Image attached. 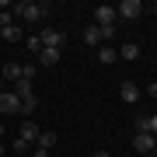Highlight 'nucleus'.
Returning a JSON list of instances; mask_svg holds the SVG:
<instances>
[{"mask_svg":"<svg viewBox=\"0 0 157 157\" xmlns=\"http://www.w3.org/2000/svg\"><path fill=\"white\" fill-rule=\"evenodd\" d=\"M154 11H157V4H154Z\"/></svg>","mask_w":157,"mask_h":157,"instance_id":"26","label":"nucleus"},{"mask_svg":"<svg viewBox=\"0 0 157 157\" xmlns=\"http://www.w3.org/2000/svg\"><path fill=\"white\" fill-rule=\"evenodd\" d=\"M0 157H7V154H4V143H0Z\"/></svg>","mask_w":157,"mask_h":157,"instance_id":"23","label":"nucleus"},{"mask_svg":"<svg viewBox=\"0 0 157 157\" xmlns=\"http://www.w3.org/2000/svg\"><path fill=\"white\" fill-rule=\"evenodd\" d=\"M0 112H4V115H17V112H21V98H17L14 91H11V94H0Z\"/></svg>","mask_w":157,"mask_h":157,"instance_id":"5","label":"nucleus"},{"mask_svg":"<svg viewBox=\"0 0 157 157\" xmlns=\"http://www.w3.org/2000/svg\"><path fill=\"white\" fill-rule=\"evenodd\" d=\"M14 94H17V98H28V94H35V91H32V80H25V77H21V80L14 84Z\"/></svg>","mask_w":157,"mask_h":157,"instance_id":"16","label":"nucleus"},{"mask_svg":"<svg viewBox=\"0 0 157 157\" xmlns=\"http://www.w3.org/2000/svg\"><path fill=\"white\" fill-rule=\"evenodd\" d=\"M115 21H119L115 7H108V4L94 7V25H98V28H115Z\"/></svg>","mask_w":157,"mask_h":157,"instance_id":"3","label":"nucleus"},{"mask_svg":"<svg viewBox=\"0 0 157 157\" xmlns=\"http://www.w3.org/2000/svg\"><path fill=\"white\" fill-rule=\"evenodd\" d=\"M136 56H140V45L136 42H126L122 49H119V59H136Z\"/></svg>","mask_w":157,"mask_h":157,"instance_id":"11","label":"nucleus"},{"mask_svg":"<svg viewBox=\"0 0 157 157\" xmlns=\"http://www.w3.org/2000/svg\"><path fill=\"white\" fill-rule=\"evenodd\" d=\"M133 150H140V154L154 150V133H136L133 136Z\"/></svg>","mask_w":157,"mask_h":157,"instance_id":"8","label":"nucleus"},{"mask_svg":"<svg viewBox=\"0 0 157 157\" xmlns=\"http://www.w3.org/2000/svg\"><path fill=\"white\" fill-rule=\"evenodd\" d=\"M94 157H108V150H94Z\"/></svg>","mask_w":157,"mask_h":157,"instance_id":"22","label":"nucleus"},{"mask_svg":"<svg viewBox=\"0 0 157 157\" xmlns=\"http://www.w3.org/2000/svg\"><path fill=\"white\" fill-rule=\"evenodd\" d=\"M35 147H39V150H49V147H56V133H39Z\"/></svg>","mask_w":157,"mask_h":157,"instance_id":"13","label":"nucleus"},{"mask_svg":"<svg viewBox=\"0 0 157 157\" xmlns=\"http://www.w3.org/2000/svg\"><path fill=\"white\" fill-rule=\"evenodd\" d=\"M35 108H39V94H28V98H21V115H32Z\"/></svg>","mask_w":157,"mask_h":157,"instance_id":"14","label":"nucleus"},{"mask_svg":"<svg viewBox=\"0 0 157 157\" xmlns=\"http://www.w3.org/2000/svg\"><path fill=\"white\" fill-rule=\"evenodd\" d=\"M154 150H157V136H154Z\"/></svg>","mask_w":157,"mask_h":157,"instance_id":"25","label":"nucleus"},{"mask_svg":"<svg viewBox=\"0 0 157 157\" xmlns=\"http://www.w3.org/2000/svg\"><path fill=\"white\" fill-rule=\"evenodd\" d=\"M39 133H42V129L35 126V122H21V136H17V140H21L25 147H32L35 140H39Z\"/></svg>","mask_w":157,"mask_h":157,"instance_id":"7","label":"nucleus"},{"mask_svg":"<svg viewBox=\"0 0 157 157\" xmlns=\"http://www.w3.org/2000/svg\"><path fill=\"white\" fill-rule=\"evenodd\" d=\"M119 98H122L126 105H136V101H140V87H136L133 80H126V84L119 87Z\"/></svg>","mask_w":157,"mask_h":157,"instance_id":"6","label":"nucleus"},{"mask_svg":"<svg viewBox=\"0 0 157 157\" xmlns=\"http://www.w3.org/2000/svg\"><path fill=\"white\" fill-rule=\"evenodd\" d=\"M147 129H150V133L157 136V115H150V119H147Z\"/></svg>","mask_w":157,"mask_h":157,"instance_id":"20","label":"nucleus"},{"mask_svg":"<svg viewBox=\"0 0 157 157\" xmlns=\"http://www.w3.org/2000/svg\"><path fill=\"white\" fill-rule=\"evenodd\" d=\"M4 77L11 80V84H17V80H21V63H7V67H4Z\"/></svg>","mask_w":157,"mask_h":157,"instance_id":"12","label":"nucleus"},{"mask_svg":"<svg viewBox=\"0 0 157 157\" xmlns=\"http://www.w3.org/2000/svg\"><path fill=\"white\" fill-rule=\"evenodd\" d=\"M39 63L42 67H56L59 63V49H39Z\"/></svg>","mask_w":157,"mask_h":157,"instance_id":"10","label":"nucleus"},{"mask_svg":"<svg viewBox=\"0 0 157 157\" xmlns=\"http://www.w3.org/2000/svg\"><path fill=\"white\" fill-rule=\"evenodd\" d=\"M14 25V17H11V11H0V28H11Z\"/></svg>","mask_w":157,"mask_h":157,"instance_id":"18","label":"nucleus"},{"mask_svg":"<svg viewBox=\"0 0 157 157\" xmlns=\"http://www.w3.org/2000/svg\"><path fill=\"white\" fill-rule=\"evenodd\" d=\"M143 11H147V7L140 4V0H122V4L115 7V14H119V17H126V21H136Z\"/></svg>","mask_w":157,"mask_h":157,"instance_id":"4","label":"nucleus"},{"mask_svg":"<svg viewBox=\"0 0 157 157\" xmlns=\"http://www.w3.org/2000/svg\"><path fill=\"white\" fill-rule=\"evenodd\" d=\"M0 136H4V122H0Z\"/></svg>","mask_w":157,"mask_h":157,"instance_id":"24","label":"nucleus"},{"mask_svg":"<svg viewBox=\"0 0 157 157\" xmlns=\"http://www.w3.org/2000/svg\"><path fill=\"white\" fill-rule=\"evenodd\" d=\"M21 35H25V28H21V25H11V28H0V39H4V42H21Z\"/></svg>","mask_w":157,"mask_h":157,"instance_id":"9","label":"nucleus"},{"mask_svg":"<svg viewBox=\"0 0 157 157\" xmlns=\"http://www.w3.org/2000/svg\"><path fill=\"white\" fill-rule=\"evenodd\" d=\"M147 94H150V98H157V80H154V84H150V91H147Z\"/></svg>","mask_w":157,"mask_h":157,"instance_id":"21","label":"nucleus"},{"mask_svg":"<svg viewBox=\"0 0 157 157\" xmlns=\"http://www.w3.org/2000/svg\"><path fill=\"white\" fill-rule=\"evenodd\" d=\"M28 49H32V52H39V49H42V42H39V35H32V39H28Z\"/></svg>","mask_w":157,"mask_h":157,"instance_id":"19","label":"nucleus"},{"mask_svg":"<svg viewBox=\"0 0 157 157\" xmlns=\"http://www.w3.org/2000/svg\"><path fill=\"white\" fill-rule=\"evenodd\" d=\"M84 42H87V45H98V42H101V28H98V25L84 28Z\"/></svg>","mask_w":157,"mask_h":157,"instance_id":"15","label":"nucleus"},{"mask_svg":"<svg viewBox=\"0 0 157 157\" xmlns=\"http://www.w3.org/2000/svg\"><path fill=\"white\" fill-rule=\"evenodd\" d=\"M14 14L21 17L25 25H32V21H42V17H49V4H32V0H17V4H14Z\"/></svg>","mask_w":157,"mask_h":157,"instance_id":"1","label":"nucleus"},{"mask_svg":"<svg viewBox=\"0 0 157 157\" xmlns=\"http://www.w3.org/2000/svg\"><path fill=\"white\" fill-rule=\"evenodd\" d=\"M98 59H101V63H115V59H119V52L112 49V45H101V49H98Z\"/></svg>","mask_w":157,"mask_h":157,"instance_id":"17","label":"nucleus"},{"mask_svg":"<svg viewBox=\"0 0 157 157\" xmlns=\"http://www.w3.org/2000/svg\"><path fill=\"white\" fill-rule=\"evenodd\" d=\"M39 42H42V49H63L67 35H63L59 28H42L39 32Z\"/></svg>","mask_w":157,"mask_h":157,"instance_id":"2","label":"nucleus"}]
</instances>
